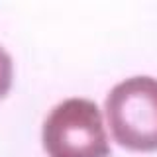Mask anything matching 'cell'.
Wrapping results in <instances>:
<instances>
[{
  "label": "cell",
  "mask_w": 157,
  "mask_h": 157,
  "mask_svg": "<svg viewBox=\"0 0 157 157\" xmlns=\"http://www.w3.org/2000/svg\"><path fill=\"white\" fill-rule=\"evenodd\" d=\"M106 118L112 136L132 151L157 149V78L130 77L108 92Z\"/></svg>",
  "instance_id": "obj_1"
},
{
  "label": "cell",
  "mask_w": 157,
  "mask_h": 157,
  "mask_svg": "<svg viewBox=\"0 0 157 157\" xmlns=\"http://www.w3.org/2000/svg\"><path fill=\"white\" fill-rule=\"evenodd\" d=\"M49 157H108L100 108L88 98H67L51 108L41 130Z\"/></svg>",
  "instance_id": "obj_2"
},
{
  "label": "cell",
  "mask_w": 157,
  "mask_h": 157,
  "mask_svg": "<svg viewBox=\"0 0 157 157\" xmlns=\"http://www.w3.org/2000/svg\"><path fill=\"white\" fill-rule=\"evenodd\" d=\"M12 77H14V65L12 57L8 55V51L0 45V98L8 94L10 86H12Z\"/></svg>",
  "instance_id": "obj_3"
}]
</instances>
